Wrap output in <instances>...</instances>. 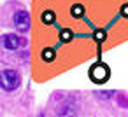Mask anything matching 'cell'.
Here are the masks:
<instances>
[{
    "instance_id": "9c48e42d",
    "label": "cell",
    "mask_w": 128,
    "mask_h": 117,
    "mask_svg": "<svg viewBox=\"0 0 128 117\" xmlns=\"http://www.w3.org/2000/svg\"><path fill=\"white\" fill-rule=\"evenodd\" d=\"M93 37H95L96 42H104V40H105V32H104V30H96V32L93 33Z\"/></svg>"
},
{
    "instance_id": "7a4b0ae2",
    "label": "cell",
    "mask_w": 128,
    "mask_h": 117,
    "mask_svg": "<svg viewBox=\"0 0 128 117\" xmlns=\"http://www.w3.org/2000/svg\"><path fill=\"white\" fill-rule=\"evenodd\" d=\"M109 75H110V70H109V66L105 65V63H95L91 68H90V79L93 80V82H96V84H102V82H105L107 79H109Z\"/></svg>"
},
{
    "instance_id": "8992f818",
    "label": "cell",
    "mask_w": 128,
    "mask_h": 117,
    "mask_svg": "<svg viewBox=\"0 0 128 117\" xmlns=\"http://www.w3.org/2000/svg\"><path fill=\"white\" fill-rule=\"evenodd\" d=\"M40 19H42L44 25H53L54 23V12L53 11H44L42 16H40Z\"/></svg>"
},
{
    "instance_id": "52a82bcc",
    "label": "cell",
    "mask_w": 128,
    "mask_h": 117,
    "mask_svg": "<svg viewBox=\"0 0 128 117\" xmlns=\"http://www.w3.org/2000/svg\"><path fill=\"white\" fill-rule=\"evenodd\" d=\"M70 14L74 16V18H82L84 16V7L81 5V4H76V5H72V9H70Z\"/></svg>"
},
{
    "instance_id": "ba28073f",
    "label": "cell",
    "mask_w": 128,
    "mask_h": 117,
    "mask_svg": "<svg viewBox=\"0 0 128 117\" xmlns=\"http://www.w3.org/2000/svg\"><path fill=\"white\" fill-rule=\"evenodd\" d=\"M60 40H62V42H70V40H72V32H70L68 28H63V30L60 32Z\"/></svg>"
},
{
    "instance_id": "30bf717a",
    "label": "cell",
    "mask_w": 128,
    "mask_h": 117,
    "mask_svg": "<svg viewBox=\"0 0 128 117\" xmlns=\"http://www.w3.org/2000/svg\"><path fill=\"white\" fill-rule=\"evenodd\" d=\"M121 16H123V18H128V4H124V5L121 7Z\"/></svg>"
},
{
    "instance_id": "3957f363",
    "label": "cell",
    "mask_w": 128,
    "mask_h": 117,
    "mask_svg": "<svg viewBox=\"0 0 128 117\" xmlns=\"http://www.w3.org/2000/svg\"><path fill=\"white\" fill-rule=\"evenodd\" d=\"M14 25L20 32H26L30 28V14L26 11H18L14 14Z\"/></svg>"
},
{
    "instance_id": "277c9868",
    "label": "cell",
    "mask_w": 128,
    "mask_h": 117,
    "mask_svg": "<svg viewBox=\"0 0 128 117\" xmlns=\"http://www.w3.org/2000/svg\"><path fill=\"white\" fill-rule=\"evenodd\" d=\"M21 39L18 37V35H14V33H6L4 37H2V46L7 49V51H16L20 46H21Z\"/></svg>"
},
{
    "instance_id": "5b68a950",
    "label": "cell",
    "mask_w": 128,
    "mask_h": 117,
    "mask_svg": "<svg viewBox=\"0 0 128 117\" xmlns=\"http://www.w3.org/2000/svg\"><path fill=\"white\" fill-rule=\"evenodd\" d=\"M40 58H42V61L51 63V61H54V59H56V51H54L53 47H46V49H42Z\"/></svg>"
},
{
    "instance_id": "6da1fadb",
    "label": "cell",
    "mask_w": 128,
    "mask_h": 117,
    "mask_svg": "<svg viewBox=\"0 0 128 117\" xmlns=\"http://www.w3.org/2000/svg\"><path fill=\"white\" fill-rule=\"evenodd\" d=\"M0 86L4 91H14L20 86V75L14 70H2L0 73Z\"/></svg>"
}]
</instances>
